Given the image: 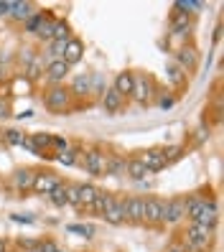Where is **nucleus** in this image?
<instances>
[{
	"label": "nucleus",
	"instance_id": "1",
	"mask_svg": "<svg viewBox=\"0 0 224 252\" xmlns=\"http://www.w3.org/2000/svg\"><path fill=\"white\" fill-rule=\"evenodd\" d=\"M214 240V229L212 227H201V224H191L189 221V227L181 237V245L186 252H206V247L212 245Z\"/></svg>",
	"mask_w": 224,
	"mask_h": 252
},
{
	"label": "nucleus",
	"instance_id": "2",
	"mask_svg": "<svg viewBox=\"0 0 224 252\" xmlns=\"http://www.w3.org/2000/svg\"><path fill=\"white\" fill-rule=\"evenodd\" d=\"M43 107L54 115H66L77 107V102H74L69 87L59 84V87H49L46 90V94H43Z\"/></svg>",
	"mask_w": 224,
	"mask_h": 252
},
{
	"label": "nucleus",
	"instance_id": "3",
	"mask_svg": "<svg viewBox=\"0 0 224 252\" xmlns=\"http://www.w3.org/2000/svg\"><path fill=\"white\" fill-rule=\"evenodd\" d=\"M156 79L151 77V74H145V71H132V94L130 99L135 102V105L145 107V105H151L153 97H156Z\"/></svg>",
	"mask_w": 224,
	"mask_h": 252
},
{
	"label": "nucleus",
	"instance_id": "4",
	"mask_svg": "<svg viewBox=\"0 0 224 252\" xmlns=\"http://www.w3.org/2000/svg\"><path fill=\"white\" fill-rule=\"evenodd\" d=\"M191 224H201V227H217L219 221V206H217V199L214 196H201V204L196 206V212L189 217Z\"/></svg>",
	"mask_w": 224,
	"mask_h": 252
},
{
	"label": "nucleus",
	"instance_id": "5",
	"mask_svg": "<svg viewBox=\"0 0 224 252\" xmlns=\"http://www.w3.org/2000/svg\"><path fill=\"white\" fill-rule=\"evenodd\" d=\"M104 163H107V153L102 151L99 145H89L87 151L82 153V168L89 176H104Z\"/></svg>",
	"mask_w": 224,
	"mask_h": 252
},
{
	"label": "nucleus",
	"instance_id": "6",
	"mask_svg": "<svg viewBox=\"0 0 224 252\" xmlns=\"http://www.w3.org/2000/svg\"><path fill=\"white\" fill-rule=\"evenodd\" d=\"M199 62H201V54H199V49L193 46L191 41L181 43V46L173 51V64H176V66H181L186 74H189V71H196Z\"/></svg>",
	"mask_w": 224,
	"mask_h": 252
},
{
	"label": "nucleus",
	"instance_id": "7",
	"mask_svg": "<svg viewBox=\"0 0 224 252\" xmlns=\"http://www.w3.org/2000/svg\"><path fill=\"white\" fill-rule=\"evenodd\" d=\"M186 219V209H184V196H171L168 201H163V224L176 227Z\"/></svg>",
	"mask_w": 224,
	"mask_h": 252
},
{
	"label": "nucleus",
	"instance_id": "8",
	"mask_svg": "<svg viewBox=\"0 0 224 252\" xmlns=\"http://www.w3.org/2000/svg\"><path fill=\"white\" fill-rule=\"evenodd\" d=\"M143 224L163 227V199L145 196V201H143Z\"/></svg>",
	"mask_w": 224,
	"mask_h": 252
},
{
	"label": "nucleus",
	"instance_id": "9",
	"mask_svg": "<svg viewBox=\"0 0 224 252\" xmlns=\"http://www.w3.org/2000/svg\"><path fill=\"white\" fill-rule=\"evenodd\" d=\"M71 66L64 62V59H59V62H49L46 64V71H43V82H46L49 87H59L64 84V79L69 77Z\"/></svg>",
	"mask_w": 224,
	"mask_h": 252
},
{
	"label": "nucleus",
	"instance_id": "10",
	"mask_svg": "<svg viewBox=\"0 0 224 252\" xmlns=\"http://www.w3.org/2000/svg\"><path fill=\"white\" fill-rule=\"evenodd\" d=\"M138 158L143 160V166L148 168V173H158L168 166L166 156H163V148H148V151H140Z\"/></svg>",
	"mask_w": 224,
	"mask_h": 252
},
{
	"label": "nucleus",
	"instance_id": "11",
	"mask_svg": "<svg viewBox=\"0 0 224 252\" xmlns=\"http://www.w3.org/2000/svg\"><path fill=\"white\" fill-rule=\"evenodd\" d=\"M102 219L107 221V224H115V227L125 224V196H115L112 194V201H110L107 209H104Z\"/></svg>",
	"mask_w": 224,
	"mask_h": 252
},
{
	"label": "nucleus",
	"instance_id": "12",
	"mask_svg": "<svg viewBox=\"0 0 224 252\" xmlns=\"http://www.w3.org/2000/svg\"><path fill=\"white\" fill-rule=\"evenodd\" d=\"M36 168H18L16 173L10 176V186L13 191H18V194H26V191L33 189V181H36Z\"/></svg>",
	"mask_w": 224,
	"mask_h": 252
},
{
	"label": "nucleus",
	"instance_id": "13",
	"mask_svg": "<svg viewBox=\"0 0 224 252\" xmlns=\"http://www.w3.org/2000/svg\"><path fill=\"white\" fill-rule=\"evenodd\" d=\"M59 184H62V179L54 173V171H38L36 173V181H33V194H43V196H49L51 194V189H56Z\"/></svg>",
	"mask_w": 224,
	"mask_h": 252
},
{
	"label": "nucleus",
	"instance_id": "14",
	"mask_svg": "<svg viewBox=\"0 0 224 252\" xmlns=\"http://www.w3.org/2000/svg\"><path fill=\"white\" fill-rule=\"evenodd\" d=\"M143 201H145V196H125V221L128 224H143Z\"/></svg>",
	"mask_w": 224,
	"mask_h": 252
},
{
	"label": "nucleus",
	"instance_id": "15",
	"mask_svg": "<svg viewBox=\"0 0 224 252\" xmlns=\"http://www.w3.org/2000/svg\"><path fill=\"white\" fill-rule=\"evenodd\" d=\"M36 10H38V5H36V3H31V0H13V5H10V21H16V23H26V21L36 13Z\"/></svg>",
	"mask_w": 224,
	"mask_h": 252
},
{
	"label": "nucleus",
	"instance_id": "16",
	"mask_svg": "<svg viewBox=\"0 0 224 252\" xmlns=\"http://www.w3.org/2000/svg\"><path fill=\"white\" fill-rule=\"evenodd\" d=\"M99 102H102V110L107 112V115H117V112L125 107V97H120V94L112 90V87H107V90L102 92Z\"/></svg>",
	"mask_w": 224,
	"mask_h": 252
},
{
	"label": "nucleus",
	"instance_id": "17",
	"mask_svg": "<svg viewBox=\"0 0 224 252\" xmlns=\"http://www.w3.org/2000/svg\"><path fill=\"white\" fill-rule=\"evenodd\" d=\"M43 71H46V59H43V56H41V51H38V56H36L33 62L23 69V79H26L28 84L41 82V79H43Z\"/></svg>",
	"mask_w": 224,
	"mask_h": 252
},
{
	"label": "nucleus",
	"instance_id": "18",
	"mask_svg": "<svg viewBox=\"0 0 224 252\" xmlns=\"http://www.w3.org/2000/svg\"><path fill=\"white\" fill-rule=\"evenodd\" d=\"M82 56H84V43H82V38H77V36H71V38L66 41L64 62H66L69 66H74V64H79V62H82Z\"/></svg>",
	"mask_w": 224,
	"mask_h": 252
},
{
	"label": "nucleus",
	"instance_id": "19",
	"mask_svg": "<svg viewBox=\"0 0 224 252\" xmlns=\"http://www.w3.org/2000/svg\"><path fill=\"white\" fill-rule=\"evenodd\" d=\"M69 92H71L74 99H89L92 97V92H89V71L87 74H77V77L71 79Z\"/></svg>",
	"mask_w": 224,
	"mask_h": 252
},
{
	"label": "nucleus",
	"instance_id": "20",
	"mask_svg": "<svg viewBox=\"0 0 224 252\" xmlns=\"http://www.w3.org/2000/svg\"><path fill=\"white\" fill-rule=\"evenodd\" d=\"M112 90L120 94V97L130 99V94H132V71H130V69H125V71L117 74L115 82H112Z\"/></svg>",
	"mask_w": 224,
	"mask_h": 252
},
{
	"label": "nucleus",
	"instance_id": "21",
	"mask_svg": "<svg viewBox=\"0 0 224 252\" xmlns=\"http://www.w3.org/2000/svg\"><path fill=\"white\" fill-rule=\"evenodd\" d=\"M125 176H130L132 181H143L148 176V168L143 166V160L138 156H128V160H125Z\"/></svg>",
	"mask_w": 224,
	"mask_h": 252
},
{
	"label": "nucleus",
	"instance_id": "22",
	"mask_svg": "<svg viewBox=\"0 0 224 252\" xmlns=\"http://www.w3.org/2000/svg\"><path fill=\"white\" fill-rule=\"evenodd\" d=\"M125 156L120 153H107V163H104V176H125Z\"/></svg>",
	"mask_w": 224,
	"mask_h": 252
},
{
	"label": "nucleus",
	"instance_id": "23",
	"mask_svg": "<svg viewBox=\"0 0 224 252\" xmlns=\"http://www.w3.org/2000/svg\"><path fill=\"white\" fill-rule=\"evenodd\" d=\"M51 26H54V13L51 10H43V16H41V23H38V28H36V38L38 41H51Z\"/></svg>",
	"mask_w": 224,
	"mask_h": 252
},
{
	"label": "nucleus",
	"instance_id": "24",
	"mask_svg": "<svg viewBox=\"0 0 224 252\" xmlns=\"http://www.w3.org/2000/svg\"><path fill=\"white\" fill-rule=\"evenodd\" d=\"M110 201H112V194H110V191L97 189V194H95V199H92V206H89V212L97 214V217H102V214H104V209L110 206Z\"/></svg>",
	"mask_w": 224,
	"mask_h": 252
},
{
	"label": "nucleus",
	"instance_id": "25",
	"mask_svg": "<svg viewBox=\"0 0 224 252\" xmlns=\"http://www.w3.org/2000/svg\"><path fill=\"white\" fill-rule=\"evenodd\" d=\"M173 10H178V13H186V16H199V13L204 10V3L201 0H176L173 3Z\"/></svg>",
	"mask_w": 224,
	"mask_h": 252
},
{
	"label": "nucleus",
	"instance_id": "26",
	"mask_svg": "<svg viewBox=\"0 0 224 252\" xmlns=\"http://www.w3.org/2000/svg\"><path fill=\"white\" fill-rule=\"evenodd\" d=\"M166 77H168L171 87H176V90H181V87L189 84V74H186L181 66H176V64H171V66L166 69Z\"/></svg>",
	"mask_w": 224,
	"mask_h": 252
},
{
	"label": "nucleus",
	"instance_id": "27",
	"mask_svg": "<svg viewBox=\"0 0 224 252\" xmlns=\"http://www.w3.org/2000/svg\"><path fill=\"white\" fill-rule=\"evenodd\" d=\"M84 153V148H79V145H69L66 151H62V153H56L54 158L62 163V166H74V163L79 160V156Z\"/></svg>",
	"mask_w": 224,
	"mask_h": 252
},
{
	"label": "nucleus",
	"instance_id": "28",
	"mask_svg": "<svg viewBox=\"0 0 224 252\" xmlns=\"http://www.w3.org/2000/svg\"><path fill=\"white\" fill-rule=\"evenodd\" d=\"M71 38V28L66 23V18H54V26H51V41H66ZM49 41V43H51Z\"/></svg>",
	"mask_w": 224,
	"mask_h": 252
},
{
	"label": "nucleus",
	"instance_id": "29",
	"mask_svg": "<svg viewBox=\"0 0 224 252\" xmlns=\"http://www.w3.org/2000/svg\"><path fill=\"white\" fill-rule=\"evenodd\" d=\"M95 194H97V186H92V184H79V212L92 206Z\"/></svg>",
	"mask_w": 224,
	"mask_h": 252
},
{
	"label": "nucleus",
	"instance_id": "30",
	"mask_svg": "<svg viewBox=\"0 0 224 252\" xmlns=\"http://www.w3.org/2000/svg\"><path fill=\"white\" fill-rule=\"evenodd\" d=\"M31 143L36 145V151L41 156H46V151H51V132H33Z\"/></svg>",
	"mask_w": 224,
	"mask_h": 252
},
{
	"label": "nucleus",
	"instance_id": "31",
	"mask_svg": "<svg viewBox=\"0 0 224 252\" xmlns=\"http://www.w3.org/2000/svg\"><path fill=\"white\" fill-rule=\"evenodd\" d=\"M54 206H59V209H62V206H66V181H62L56 189H51V194L46 196Z\"/></svg>",
	"mask_w": 224,
	"mask_h": 252
},
{
	"label": "nucleus",
	"instance_id": "32",
	"mask_svg": "<svg viewBox=\"0 0 224 252\" xmlns=\"http://www.w3.org/2000/svg\"><path fill=\"white\" fill-rule=\"evenodd\" d=\"M184 153H186V145H181V143L163 148V156H166V163H168V166H171V163H176V160H181Z\"/></svg>",
	"mask_w": 224,
	"mask_h": 252
},
{
	"label": "nucleus",
	"instance_id": "33",
	"mask_svg": "<svg viewBox=\"0 0 224 252\" xmlns=\"http://www.w3.org/2000/svg\"><path fill=\"white\" fill-rule=\"evenodd\" d=\"M23 140H26V132H21V130H16V127L3 130V143H5V145H23Z\"/></svg>",
	"mask_w": 224,
	"mask_h": 252
},
{
	"label": "nucleus",
	"instance_id": "34",
	"mask_svg": "<svg viewBox=\"0 0 224 252\" xmlns=\"http://www.w3.org/2000/svg\"><path fill=\"white\" fill-rule=\"evenodd\" d=\"M201 196H204V194H186V196H184V209H186V217H191L193 212H196V206L201 204Z\"/></svg>",
	"mask_w": 224,
	"mask_h": 252
},
{
	"label": "nucleus",
	"instance_id": "35",
	"mask_svg": "<svg viewBox=\"0 0 224 252\" xmlns=\"http://www.w3.org/2000/svg\"><path fill=\"white\" fill-rule=\"evenodd\" d=\"M36 56H38V51H36L33 46H23V49L18 51V64H23V69H26V66L31 64Z\"/></svg>",
	"mask_w": 224,
	"mask_h": 252
},
{
	"label": "nucleus",
	"instance_id": "36",
	"mask_svg": "<svg viewBox=\"0 0 224 252\" xmlns=\"http://www.w3.org/2000/svg\"><path fill=\"white\" fill-rule=\"evenodd\" d=\"M66 204L79 209V184H66Z\"/></svg>",
	"mask_w": 224,
	"mask_h": 252
},
{
	"label": "nucleus",
	"instance_id": "37",
	"mask_svg": "<svg viewBox=\"0 0 224 252\" xmlns=\"http://www.w3.org/2000/svg\"><path fill=\"white\" fill-rule=\"evenodd\" d=\"M41 16H43V10H36L33 16H31V18H28V21L23 23V31L33 36V33H36V28H38V23H41Z\"/></svg>",
	"mask_w": 224,
	"mask_h": 252
},
{
	"label": "nucleus",
	"instance_id": "38",
	"mask_svg": "<svg viewBox=\"0 0 224 252\" xmlns=\"http://www.w3.org/2000/svg\"><path fill=\"white\" fill-rule=\"evenodd\" d=\"M66 232H74V234H82V237H92L95 234V227H89V224H69Z\"/></svg>",
	"mask_w": 224,
	"mask_h": 252
},
{
	"label": "nucleus",
	"instance_id": "39",
	"mask_svg": "<svg viewBox=\"0 0 224 252\" xmlns=\"http://www.w3.org/2000/svg\"><path fill=\"white\" fill-rule=\"evenodd\" d=\"M158 94H160V97H158V107H160V110H171L176 102H178L176 94H163V92H158Z\"/></svg>",
	"mask_w": 224,
	"mask_h": 252
},
{
	"label": "nucleus",
	"instance_id": "40",
	"mask_svg": "<svg viewBox=\"0 0 224 252\" xmlns=\"http://www.w3.org/2000/svg\"><path fill=\"white\" fill-rule=\"evenodd\" d=\"M69 145H71V143H69L66 138H62V135H51V148H54L56 153H62V151H66Z\"/></svg>",
	"mask_w": 224,
	"mask_h": 252
},
{
	"label": "nucleus",
	"instance_id": "41",
	"mask_svg": "<svg viewBox=\"0 0 224 252\" xmlns=\"http://www.w3.org/2000/svg\"><path fill=\"white\" fill-rule=\"evenodd\" d=\"M10 117V99L8 97H0V123Z\"/></svg>",
	"mask_w": 224,
	"mask_h": 252
},
{
	"label": "nucleus",
	"instance_id": "42",
	"mask_svg": "<svg viewBox=\"0 0 224 252\" xmlns=\"http://www.w3.org/2000/svg\"><path fill=\"white\" fill-rule=\"evenodd\" d=\"M38 250H41V252H56L59 245H56L54 240H41V242H38Z\"/></svg>",
	"mask_w": 224,
	"mask_h": 252
},
{
	"label": "nucleus",
	"instance_id": "43",
	"mask_svg": "<svg viewBox=\"0 0 224 252\" xmlns=\"http://www.w3.org/2000/svg\"><path fill=\"white\" fill-rule=\"evenodd\" d=\"M10 219L13 221H21V224H33V221H36V217H31V214H13Z\"/></svg>",
	"mask_w": 224,
	"mask_h": 252
},
{
	"label": "nucleus",
	"instance_id": "44",
	"mask_svg": "<svg viewBox=\"0 0 224 252\" xmlns=\"http://www.w3.org/2000/svg\"><path fill=\"white\" fill-rule=\"evenodd\" d=\"M204 140H209V125L206 127H199L196 130V138H193V143H196V145H201Z\"/></svg>",
	"mask_w": 224,
	"mask_h": 252
},
{
	"label": "nucleus",
	"instance_id": "45",
	"mask_svg": "<svg viewBox=\"0 0 224 252\" xmlns=\"http://www.w3.org/2000/svg\"><path fill=\"white\" fill-rule=\"evenodd\" d=\"M10 5L13 0H0V18H10Z\"/></svg>",
	"mask_w": 224,
	"mask_h": 252
},
{
	"label": "nucleus",
	"instance_id": "46",
	"mask_svg": "<svg viewBox=\"0 0 224 252\" xmlns=\"http://www.w3.org/2000/svg\"><path fill=\"white\" fill-rule=\"evenodd\" d=\"M21 148H26V151H31V153H36V156H41V153L36 151V145L31 143V138H28V135H26V140H23V145H21Z\"/></svg>",
	"mask_w": 224,
	"mask_h": 252
},
{
	"label": "nucleus",
	"instance_id": "47",
	"mask_svg": "<svg viewBox=\"0 0 224 252\" xmlns=\"http://www.w3.org/2000/svg\"><path fill=\"white\" fill-rule=\"evenodd\" d=\"M166 252H186V250H184V247H181V245H171V247H168V250H166Z\"/></svg>",
	"mask_w": 224,
	"mask_h": 252
},
{
	"label": "nucleus",
	"instance_id": "48",
	"mask_svg": "<svg viewBox=\"0 0 224 252\" xmlns=\"http://www.w3.org/2000/svg\"><path fill=\"white\" fill-rule=\"evenodd\" d=\"M0 252H8V242L5 240H0Z\"/></svg>",
	"mask_w": 224,
	"mask_h": 252
},
{
	"label": "nucleus",
	"instance_id": "49",
	"mask_svg": "<svg viewBox=\"0 0 224 252\" xmlns=\"http://www.w3.org/2000/svg\"><path fill=\"white\" fill-rule=\"evenodd\" d=\"M26 252H41V250H38V247H33V250H26Z\"/></svg>",
	"mask_w": 224,
	"mask_h": 252
},
{
	"label": "nucleus",
	"instance_id": "50",
	"mask_svg": "<svg viewBox=\"0 0 224 252\" xmlns=\"http://www.w3.org/2000/svg\"><path fill=\"white\" fill-rule=\"evenodd\" d=\"M0 143H3V130H0Z\"/></svg>",
	"mask_w": 224,
	"mask_h": 252
},
{
	"label": "nucleus",
	"instance_id": "51",
	"mask_svg": "<svg viewBox=\"0 0 224 252\" xmlns=\"http://www.w3.org/2000/svg\"><path fill=\"white\" fill-rule=\"evenodd\" d=\"M56 252H66V250H62V247H59V250H56Z\"/></svg>",
	"mask_w": 224,
	"mask_h": 252
}]
</instances>
